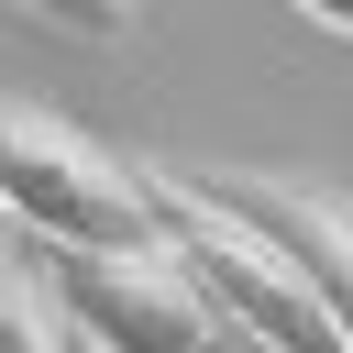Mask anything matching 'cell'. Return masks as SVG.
Masks as SVG:
<instances>
[{"label":"cell","mask_w":353,"mask_h":353,"mask_svg":"<svg viewBox=\"0 0 353 353\" xmlns=\"http://www.w3.org/2000/svg\"><path fill=\"white\" fill-rule=\"evenodd\" d=\"M143 188H154L165 243H176V254L199 265V287L232 309V331H254V342H298V353H331V342H342V320H331L320 287L287 265V243L254 232L221 188H199L188 165H143Z\"/></svg>","instance_id":"cell-1"},{"label":"cell","mask_w":353,"mask_h":353,"mask_svg":"<svg viewBox=\"0 0 353 353\" xmlns=\"http://www.w3.org/2000/svg\"><path fill=\"white\" fill-rule=\"evenodd\" d=\"M55 309L77 342H110V353H199V342H232V309L199 287V265L154 232V243H55L44 265Z\"/></svg>","instance_id":"cell-2"},{"label":"cell","mask_w":353,"mask_h":353,"mask_svg":"<svg viewBox=\"0 0 353 353\" xmlns=\"http://www.w3.org/2000/svg\"><path fill=\"white\" fill-rule=\"evenodd\" d=\"M0 210L44 243H154V188L143 165L99 154L77 121L33 110V99H0Z\"/></svg>","instance_id":"cell-3"},{"label":"cell","mask_w":353,"mask_h":353,"mask_svg":"<svg viewBox=\"0 0 353 353\" xmlns=\"http://www.w3.org/2000/svg\"><path fill=\"white\" fill-rule=\"evenodd\" d=\"M199 188H221L254 232H276L287 265L320 287V309H331L342 342H353V199H331V188H309V176H265V165H232V176H199Z\"/></svg>","instance_id":"cell-4"},{"label":"cell","mask_w":353,"mask_h":353,"mask_svg":"<svg viewBox=\"0 0 353 353\" xmlns=\"http://www.w3.org/2000/svg\"><path fill=\"white\" fill-rule=\"evenodd\" d=\"M55 342H66L55 287H33L22 265H0V353H55Z\"/></svg>","instance_id":"cell-5"},{"label":"cell","mask_w":353,"mask_h":353,"mask_svg":"<svg viewBox=\"0 0 353 353\" xmlns=\"http://www.w3.org/2000/svg\"><path fill=\"white\" fill-rule=\"evenodd\" d=\"M33 11H55L66 33H121V11H110V0H33Z\"/></svg>","instance_id":"cell-6"},{"label":"cell","mask_w":353,"mask_h":353,"mask_svg":"<svg viewBox=\"0 0 353 353\" xmlns=\"http://www.w3.org/2000/svg\"><path fill=\"white\" fill-rule=\"evenodd\" d=\"M298 11H320L331 33H353V0H298Z\"/></svg>","instance_id":"cell-7"},{"label":"cell","mask_w":353,"mask_h":353,"mask_svg":"<svg viewBox=\"0 0 353 353\" xmlns=\"http://www.w3.org/2000/svg\"><path fill=\"white\" fill-rule=\"evenodd\" d=\"M110 11H121V22H132V0H110Z\"/></svg>","instance_id":"cell-8"}]
</instances>
